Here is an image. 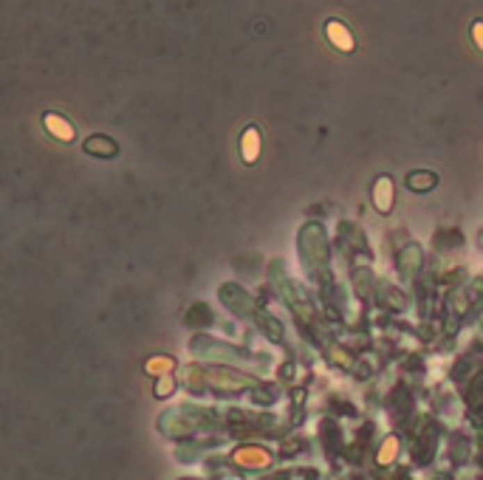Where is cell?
<instances>
[{"label":"cell","mask_w":483,"mask_h":480,"mask_svg":"<svg viewBox=\"0 0 483 480\" xmlns=\"http://www.w3.org/2000/svg\"><path fill=\"white\" fill-rule=\"evenodd\" d=\"M42 127H46L57 142H74V136H76L74 124L65 116H60V113H46V116H42Z\"/></svg>","instance_id":"cell-1"},{"label":"cell","mask_w":483,"mask_h":480,"mask_svg":"<svg viewBox=\"0 0 483 480\" xmlns=\"http://www.w3.org/2000/svg\"><path fill=\"white\" fill-rule=\"evenodd\" d=\"M82 150L88 156H97V158H113V156H119V144L110 136H102V133L88 136L85 144H82Z\"/></svg>","instance_id":"cell-2"},{"label":"cell","mask_w":483,"mask_h":480,"mask_svg":"<svg viewBox=\"0 0 483 480\" xmlns=\"http://www.w3.org/2000/svg\"><path fill=\"white\" fill-rule=\"evenodd\" d=\"M325 34H328V40L334 42V46L339 49V51H354V34H350L339 20H331L328 26H325Z\"/></svg>","instance_id":"cell-3"},{"label":"cell","mask_w":483,"mask_h":480,"mask_svg":"<svg viewBox=\"0 0 483 480\" xmlns=\"http://www.w3.org/2000/svg\"><path fill=\"white\" fill-rule=\"evenodd\" d=\"M240 156L246 164H254L257 156H260V133H257V127L249 124L243 130V136H240Z\"/></svg>","instance_id":"cell-4"},{"label":"cell","mask_w":483,"mask_h":480,"mask_svg":"<svg viewBox=\"0 0 483 480\" xmlns=\"http://www.w3.org/2000/svg\"><path fill=\"white\" fill-rule=\"evenodd\" d=\"M435 184H438V176H435V172H429V169H416V172H410V176H407V187L416 190V192H427Z\"/></svg>","instance_id":"cell-5"},{"label":"cell","mask_w":483,"mask_h":480,"mask_svg":"<svg viewBox=\"0 0 483 480\" xmlns=\"http://www.w3.org/2000/svg\"><path fill=\"white\" fill-rule=\"evenodd\" d=\"M170 367H172V359H161V362L153 359V362H147V370H150V373H153V370H170Z\"/></svg>","instance_id":"cell-6"},{"label":"cell","mask_w":483,"mask_h":480,"mask_svg":"<svg viewBox=\"0 0 483 480\" xmlns=\"http://www.w3.org/2000/svg\"><path fill=\"white\" fill-rule=\"evenodd\" d=\"M170 390H172V381H170V379H164L161 384H156V396H167Z\"/></svg>","instance_id":"cell-7"},{"label":"cell","mask_w":483,"mask_h":480,"mask_svg":"<svg viewBox=\"0 0 483 480\" xmlns=\"http://www.w3.org/2000/svg\"><path fill=\"white\" fill-rule=\"evenodd\" d=\"M472 34H475V42H477V46H480V51H483V23H475Z\"/></svg>","instance_id":"cell-8"}]
</instances>
